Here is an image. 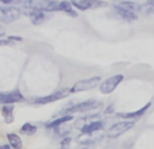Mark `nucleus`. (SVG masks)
I'll return each instance as SVG.
<instances>
[{"label": "nucleus", "instance_id": "f257e3e1", "mask_svg": "<svg viewBox=\"0 0 154 149\" xmlns=\"http://www.w3.org/2000/svg\"><path fill=\"white\" fill-rule=\"evenodd\" d=\"M134 126H135V121H122V122L114 123V125L108 129V132H107V137H108V138H118V137H120L122 134L131 130Z\"/></svg>", "mask_w": 154, "mask_h": 149}, {"label": "nucleus", "instance_id": "f03ea898", "mask_svg": "<svg viewBox=\"0 0 154 149\" xmlns=\"http://www.w3.org/2000/svg\"><path fill=\"white\" fill-rule=\"evenodd\" d=\"M125 80V76L123 74H114V76L108 77V79H106L103 83L100 84V87H99V90H100L101 94H104V95H108V94L114 92L115 90H116V87L120 84V83Z\"/></svg>", "mask_w": 154, "mask_h": 149}, {"label": "nucleus", "instance_id": "7ed1b4c3", "mask_svg": "<svg viewBox=\"0 0 154 149\" xmlns=\"http://www.w3.org/2000/svg\"><path fill=\"white\" fill-rule=\"evenodd\" d=\"M22 11L16 7H12V5H2L0 7V22L3 23H12L16 19H19Z\"/></svg>", "mask_w": 154, "mask_h": 149}, {"label": "nucleus", "instance_id": "20e7f679", "mask_svg": "<svg viewBox=\"0 0 154 149\" xmlns=\"http://www.w3.org/2000/svg\"><path fill=\"white\" fill-rule=\"evenodd\" d=\"M99 83H100V76H93L89 79L81 80V81H77L75 85L69 90V92L72 94H77V92H82V91H89L92 88L97 87Z\"/></svg>", "mask_w": 154, "mask_h": 149}, {"label": "nucleus", "instance_id": "39448f33", "mask_svg": "<svg viewBox=\"0 0 154 149\" xmlns=\"http://www.w3.org/2000/svg\"><path fill=\"white\" fill-rule=\"evenodd\" d=\"M100 106H101V103L97 100H85V102H81V103H77L75 106H72L65 113H68V115H72L75 113H88V111L99 109Z\"/></svg>", "mask_w": 154, "mask_h": 149}, {"label": "nucleus", "instance_id": "423d86ee", "mask_svg": "<svg viewBox=\"0 0 154 149\" xmlns=\"http://www.w3.org/2000/svg\"><path fill=\"white\" fill-rule=\"evenodd\" d=\"M23 94L19 91H12V92H7V94H0V104H12L16 102H22L23 100Z\"/></svg>", "mask_w": 154, "mask_h": 149}, {"label": "nucleus", "instance_id": "0eeeda50", "mask_svg": "<svg viewBox=\"0 0 154 149\" xmlns=\"http://www.w3.org/2000/svg\"><path fill=\"white\" fill-rule=\"evenodd\" d=\"M72 5L75 8L80 11H87L89 8H95V7H104L107 5V3H101V2H91V0H73Z\"/></svg>", "mask_w": 154, "mask_h": 149}, {"label": "nucleus", "instance_id": "6e6552de", "mask_svg": "<svg viewBox=\"0 0 154 149\" xmlns=\"http://www.w3.org/2000/svg\"><path fill=\"white\" fill-rule=\"evenodd\" d=\"M69 91H58V92H54L51 95H46V96H42V98H37L34 100L35 104H48V103H51V102H57L60 99H62Z\"/></svg>", "mask_w": 154, "mask_h": 149}, {"label": "nucleus", "instance_id": "1a4fd4ad", "mask_svg": "<svg viewBox=\"0 0 154 149\" xmlns=\"http://www.w3.org/2000/svg\"><path fill=\"white\" fill-rule=\"evenodd\" d=\"M104 128V122L100 119L97 121H92V122H88L85 123L84 126L81 128V133L82 134H92L95 133V132H99L101 130V129Z\"/></svg>", "mask_w": 154, "mask_h": 149}, {"label": "nucleus", "instance_id": "9d476101", "mask_svg": "<svg viewBox=\"0 0 154 149\" xmlns=\"http://www.w3.org/2000/svg\"><path fill=\"white\" fill-rule=\"evenodd\" d=\"M114 10H115V12H116V15L119 16L120 19L126 21V22H133V21H137V18H138V15H137L135 12H131V11L125 10V8L119 7L118 4H115V5H114Z\"/></svg>", "mask_w": 154, "mask_h": 149}, {"label": "nucleus", "instance_id": "9b49d317", "mask_svg": "<svg viewBox=\"0 0 154 149\" xmlns=\"http://www.w3.org/2000/svg\"><path fill=\"white\" fill-rule=\"evenodd\" d=\"M24 14H26L27 16H29L30 19H31L32 24H35V26H38V24L43 23V21H45V14L42 12V11H37V10H24L23 11Z\"/></svg>", "mask_w": 154, "mask_h": 149}, {"label": "nucleus", "instance_id": "f8f14e48", "mask_svg": "<svg viewBox=\"0 0 154 149\" xmlns=\"http://www.w3.org/2000/svg\"><path fill=\"white\" fill-rule=\"evenodd\" d=\"M152 107V102H149V103H146L143 107H141L139 110H137V111H133V113H122V114H119V117L122 118H128V119H137V118H141L142 115L145 114V113L147 111V110Z\"/></svg>", "mask_w": 154, "mask_h": 149}, {"label": "nucleus", "instance_id": "ddd939ff", "mask_svg": "<svg viewBox=\"0 0 154 149\" xmlns=\"http://www.w3.org/2000/svg\"><path fill=\"white\" fill-rule=\"evenodd\" d=\"M2 115L4 118L5 123H12L14 122V107L12 104H5L2 107Z\"/></svg>", "mask_w": 154, "mask_h": 149}, {"label": "nucleus", "instance_id": "4468645a", "mask_svg": "<svg viewBox=\"0 0 154 149\" xmlns=\"http://www.w3.org/2000/svg\"><path fill=\"white\" fill-rule=\"evenodd\" d=\"M73 119V115H64V117H60V118H57V119H53L51 122H49L48 125H46V128L48 129H51V128H58V126H61V125H64V123H66V122H69V121H72Z\"/></svg>", "mask_w": 154, "mask_h": 149}, {"label": "nucleus", "instance_id": "2eb2a0df", "mask_svg": "<svg viewBox=\"0 0 154 149\" xmlns=\"http://www.w3.org/2000/svg\"><path fill=\"white\" fill-rule=\"evenodd\" d=\"M58 11H62V12L68 14V15H70L72 18H76L77 16V12L75 10H73V5L70 2H61L58 3Z\"/></svg>", "mask_w": 154, "mask_h": 149}, {"label": "nucleus", "instance_id": "dca6fc26", "mask_svg": "<svg viewBox=\"0 0 154 149\" xmlns=\"http://www.w3.org/2000/svg\"><path fill=\"white\" fill-rule=\"evenodd\" d=\"M7 140H8V145L12 147L14 149H22L23 144H22V140L18 134H14V133H8L7 134Z\"/></svg>", "mask_w": 154, "mask_h": 149}, {"label": "nucleus", "instance_id": "f3484780", "mask_svg": "<svg viewBox=\"0 0 154 149\" xmlns=\"http://www.w3.org/2000/svg\"><path fill=\"white\" fill-rule=\"evenodd\" d=\"M119 7H122V8H125V10H127V11H131V12H138V11H141V8H142V5L141 4H138V3H134V2H122V3H119Z\"/></svg>", "mask_w": 154, "mask_h": 149}, {"label": "nucleus", "instance_id": "a211bd4d", "mask_svg": "<svg viewBox=\"0 0 154 149\" xmlns=\"http://www.w3.org/2000/svg\"><path fill=\"white\" fill-rule=\"evenodd\" d=\"M20 133L22 134H26V136H32V134L37 133V126L31 125L30 122H27V123H24V125L20 128Z\"/></svg>", "mask_w": 154, "mask_h": 149}, {"label": "nucleus", "instance_id": "6ab92c4d", "mask_svg": "<svg viewBox=\"0 0 154 149\" xmlns=\"http://www.w3.org/2000/svg\"><path fill=\"white\" fill-rule=\"evenodd\" d=\"M70 141H72V140H70L69 137H66V138H64V140H62V141H61V147H60L58 149H69Z\"/></svg>", "mask_w": 154, "mask_h": 149}, {"label": "nucleus", "instance_id": "aec40b11", "mask_svg": "<svg viewBox=\"0 0 154 149\" xmlns=\"http://www.w3.org/2000/svg\"><path fill=\"white\" fill-rule=\"evenodd\" d=\"M0 149H11V147H10V145H0Z\"/></svg>", "mask_w": 154, "mask_h": 149}, {"label": "nucleus", "instance_id": "412c9836", "mask_svg": "<svg viewBox=\"0 0 154 149\" xmlns=\"http://www.w3.org/2000/svg\"><path fill=\"white\" fill-rule=\"evenodd\" d=\"M0 7H2V5H0Z\"/></svg>", "mask_w": 154, "mask_h": 149}]
</instances>
